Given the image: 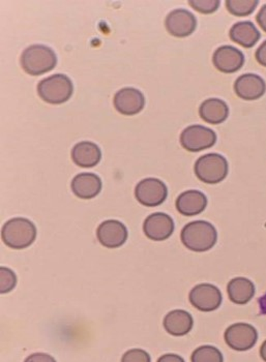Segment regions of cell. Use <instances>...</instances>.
Listing matches in <instances>:
<instances>
[{"label": "cell", "instance_id": "6da1fadb", "mask_svg": "<svg viewBox=\"0 0 266 362\" xmlns=\"http://www.w3.org/2000/svg\"><path fill=\"white\" fill-rule=\"evenodd\" d=\"M180 238L183 245L190 251L207 252L216 245L218 232L212 223L205 221H195L183 227Z\"/></svg>", "mask_w": 266, "mask_h": 362}, {"label": "cell", "instance_id": "7a4b0ae2", "mask_svg": "<svg viewBox=\"0 0 266 362\" xmlns=\"http://www.w3.org/2000/svg\"><path fill=\"white\" fill-rule=\"evenodd\" d=\"M1 238L11 249H26L35 243L37 238V228L35 223L28 218H12L2 227Z\"/></svg>", "mask_w": 266, "mask_h": 362}, {"label": "cell", "instance_id": "3957f363", "mask_svg": "<svg viewBox=\"0 0 266 362\" xmlns=\"http://www.w3.org/2000/svg\"><path fill=\"white\" fill-rule=\"evenodd\" d=\"M57 56L54 51L44 45H33L23 51L21 66L31 76H41L57 66Z\"/></svg>", "mask_w": 266, "mask_h": 362}, {"label": "cell", "instance_id": "277c9868", "mask_svg": "<svg viewBox=\"0 0 266 362\" xmlns=\"http://www.w3.org/2000/svg\"><path fill=\"white\" fill-rule=\"evenodd\" d=\"M74 85L68 76L55 74L37 84V93L42 100L52 105L64 104L73 95Z\"/></svg>", "mask_w": 266, "mask_h": 362}, {"label": "cell", "instance_id": "5b68a950", "mask_svg": "<svg viewBox=\"0 0 266 362\" xmlns=\"http://www.w3.org/2000/svg\"><path fill=\"white\" fill-rule=\"evenodd\" d=\"M194 170L199 180L209 185H216L227 177L228 162L221 154H205L197 160Z\"/></svg>", "mask_w": 266, "mask_h": 362}, {"label": "cell", "instance_id": "8992f818", "mask_svg": "<svg viewBox=\"0 0 266 362\" xmlns=\"http://www.w3.org/2000/svg\"><path fill=\"white\" fill-rule=\"evenodd\" d=\"M216 142V134L209 127L199 126L187 127L180 135V144L191 153H199L210 148Z\"/></svg>", "mask_w": 266, "mask_h": 362}, {"label": "cell", "instance_id": "52a82bcc", "mask_svg": "<svg viewBox=\"0 0 266 362\" xmlns=\"http://www.w3.org/2000/svg\"><path fill=\"white\" fill-rule=\"evenodd\" d=\"M167 196V185L158 178H145L136 185V199L144 206H158L166 201Z\"/></svg>", "mask_w": 266, "mask_h": 362}, {"label": "cell", "instance_id": "ba28073f", "mask_svg": "<svg viewBox=\"0 0 266 362\" xmlns=\"http://www.w3.org/2000/svg\"><path fill=\"white\" fill-rule=\"evenodd\" d=\"M226 344L233 350L243 352L250 350L258 341V332L248 323H236L226 329Z\"/></svg>", "mask_w": 266, "mask_h": 362}, {"label": "cell", "instance_id": "9c48e42d", "mask_svg": "<svg viewBox=\"0 0 266 362\" xmlns=\"http://www.w3.org/2000/svg\"><path fill=\"white\" fill-rule=\"evenodd\" d=\"M190 303L197 310L209 313L218 310L222 305L223 296L220 289L212 284H200L191 290Z\"/></svg>", "mask_w": 266, "mask_h": 362}, {"label": "cell", "instance_id": "30bf717a", "mask_svg": "<svg viewBox=\"0 0 266 362\" xmlns=\"http://www.w3.org/2000/svg\"><path fill=\"white\" fill-rule=\"evenodd\" d=\"M173 218L163 212H156L147 216L143 223V231L151 240L164 241L173 234Z\"/></svg>", "mask_w": 266, "mask_h": 362}, {"label": "cell", "instance_id": "8fae6325", "mask_svg": "<svg viewBox=\"0 0 266 362\" xmlns=\"http://www.w3.org/2000/svg\"><path fill=\"white\" fill-rule=\"evenodd\" d=\"M127 229L120 221H105L98 226L97 236L103 247L107 249H117L126 243Z\"/></svg>", "mask_w": 266, "mask_h": 362}, {"label": "cell", "instance_id": "7c38bea8", "mask_svg": "<svg viewBox=\"0 0 266 362\" xmlns=\"http://www.w3.org/2000/svg\"><path fill=\"white\" fill-rule=\"evenodd\" d=\"M167 31L176 37H185L191 35L197 28L195 16L187 10L178 8L167 16L165 21Z\"/></svg>", "mask_w": 266, "mask_h": 362}, {"label": "cell", "instance_id": "4fadbf2b", "mask_svg": "<svg viewBox=\"0 0 266 362\" xmlns=\"http://www.w3.org/2000/svg\"><path fill=\"white\" fill-rule=\"evenodd\" d=\"M212 62L216 70L222 73H236L243 68L245 64V56L238 48L232 46H222L214 51Z\"/></svg>", "mask_w": 266, "mask_h": 362}, {"label": "cell", "instance_id": "5bb4252c", "mask_svg": "<svg viewBox=\"0 0 266 362\" xmlns=\"http://www.w3.org/2000/svg\"><path fill=\"white\" fill-rule=\"evenodd\" d=\"M144 105L143 93L132 87L120 89L114 97V107L124 115H135L139 113L144 108Z\"/></svg>", "mask_w": 266, "mask_h": 362}, {"label": "cell", "instance_id": "9a60e30c", "mask_svg": "<svg viewBox=\"0 0 266 362\" xmlns=\"http://www.w3.org/2000/svg\"><path fill=\"white\" fill-rule=\"evenodd\" d=\"M234 91L243 100H258L265 95L266 83L265 79L256 74H245L236 79Z\"/></svg>", "mask_w": 266, "mask_h": 362}, {"label": "cell", "instance_id": "2e32d148", "mask_svg": "<svg viewBox=\"0 0 266 362\" xmlns=\"http://www.w3.org/2000/svg\"><path fill=\"white\" fill-rule=\"evenodd\" d=\"M71 187L76 197L89 200L97 197L102 191V180L97 174L80 173L74 177Z\"/></svg>", "mask_w": 266, "mask_h": 362}, {"label": "cell", "instance_id": "e0dca14e", "mask_svg": "<svg viewBox=\"0 0 266 362\" xmlns=\"http://www.w3.org/2000/svg\"><path fill=\"white\" fill-rule=\"evenodd\" d=\"M175 205L176 209L183 216H194L207 209V198L202 192L191 189L180 194Z\"/></svg>", "mask_w": 266, "mask_h": 362}, {"label": "cell", "instance_id": "ac0fdd59", "mask_svg": "<svg viewBox=\"0 0 266 362\" xmlns=\"http://www.w3.org/2000/svg\"><path fill=\"white\" fill-rule=\"evenodd\" d=\"M71 158L77 166L93 168L100 163L102 151L95 143L83 141L77 143L71 149Z\"/></svg>", "mask_w": 266, "mask_h": 362}, {"label": "cell", "instance_id": "d6986e66", "mask_svg": "<svg viewBox=\"0 0 266 362\" xmlns=\"http://www.w3.org/2000/svg\"><path fill=\"white\" fill-rule=\"evenodd\" d=\"M165 330L174 337H183L189 334L193 328V317L183 310H174L168 313L164 318Z\"/></svg>", "mask_w": 266, "mask_h": 362}, {"label": "cell", "instance_id": "ffe728a7", "mask_svg": "<svg viewBox=\"0 0 266 362\" xmlns=\"http://www.w3.org/2000/svg\"><path fill=\"white\" fill-rule=\"evenodd\" d=\"M199 115L210 124H220L229 116L227 104L220 98H209L201 104Z\"/></svg>", "mask_w": 266, "mask_h": 362}, {"label": "cell", "instance_id": "44dd1931", "mask_svg": "<svg viewBox=\"0 0 266 362\" xmlns=\"http://www.w3.org/2000/svg\"><path fill=\"white\" fill-rule=\"evenodd\" d=\"M255 285L247 278H236L231 279L227 286L228 296L236 305H247L254 297Z\"/></svg>", "mask_w": 266, "mask_h": 362}, {"label": "cell", "instance_id": "7402d4cb", "mask_svg": "<svg viewBox=\"0 0 266 362\" xmlns=\"http://www.w3.org/2000/svg\"><path fill=\"white\" fill-rule=\"evenodd\" d=\"M230 39L243 48H252L260 39L261 35L254 23L250 21L238 22L230 29Z\"/></svg>", "mask_w": 266, "mask_h": 362}, {"label": "cell", "instance_id": "603a6c76", "mask_svg": "<svg viewBox=\"0 0 266 362\" xmlns=\"http://www.w3.org/2000/svg\"><path fill=\"white\" fill-rule=\"evenodd\" d=\"M192 362H224L222 352L214 346H201L194 351Z\"/></svg>", "mask_w": 266, "mask_h": 362}, {"label": "cell", "instance_id": "cb8c5ba5", "mask_svg": "<svg viewBox=\"0 0 266 362\" xmlns=\"http://www.w3.org/2000/svg\"><path fill=\"white\" fill-rule=\"evenodd\" d=\"M258 6L257 0H228L226 1L227 10L232 15L245 17L251 15Z\"/></svg>", "mask_w": 266, "mask_h": 362}, {"label": "cell", "instance_id": "d4e9b609", "mask_svg": "<svg viewBox=\"0 0 266 362\" xmlns=\"http://www.w3.org/2000/svg\"><path fill=\"white\" fill-rule=\"evenodd\" d=\"M0 292L2 294L12 291L17 285V276L14 272L6 267L0 269Z\"/></svg>", "mask_w": 266, "mask_h": 362}, {"label": "cell", "instance_id": "484cf974", "mask_svg": "<svg viewBox=\"0 0 266 362\" xmlns=\"http://www.w3.org/2000/svg\"><path fill=\"white\" fill-rule=\"evenodd\" d=\"M190 6L201 14H212L218 10L221 2L219 0H191Z\"/></svg>", "mask_w": 266, "mask_h": 362}, {"label": "cell", "instance_id": "4316f807", "mask_svg": "<svg viewBox=\"0 0 266 362\" xmlns=\"http://www.w3.org/2000/svg\"><path fill=\"white\" fill-rule=\"evenodd\" d=\"M122 362H151V355L142 349H132L122 356Z\"/></svg>", "mask_w": 266, "mask_h": 362}, {"label": "cell", "instance_id": "83f0119b", "mask_svg": "<svg viewBox=\"0 0 266 362\" xmlns=\"http://www.w3.org/2000/svg\"><path fill=\"white\" fill-rule=\"evenodd\" d=\"M24 362H57V361L46 353H35L28 356Z\"/></svg>", "mask_w": 266, "mask_h": 362}, {"label": "cell", "instance_id": "f1b7e54d", "mask_svg": "<svg viewBox=\"0 0 266 362\" xmlns=\"http://www.w3.org/2000/svg\"><path fill=\"white\" fill-rule=\"evenodd\" d=\"M256 60L259 64L266 68V41L260 45L256 51Z\"/></svg>", "mask_w": 266, "mask_h": 362}, {"label": "cell", "instance_id": "f546056e", "mask_svg": "<svg viewBox=\"0 0 266 362\" xmlns=\"http://www.w3.org/2000/svg\"><path fill=\"white\" fill-rule=\"evenodd\" d=\"M256 20L257 22H258L259 26L266 33V4L259 11Z\"/></svg>", "mask_w": 266, "mask_h": 362}, {"label": "cell", "instance_id": "4dcf8cb0", "mask_svg": "<svg viewBox=\"0 0 266 362\" xmlns=\"http://www.w3.org/2000/svg\"><path fill=\"white\" fill-rule=\"evenodd\" d=\"M158 362H185L183 357L176 354H165L158 358Z\"/></svg>", "mask_w": 266, "mask_h": 362}, {"label": "cell", "instance_id": "1f68e13d", "mask_svg": "<svg viewBox=\"0 0 266 362\" xmlns=\"http://www.w3.org/2000/svg\"><path fill=\"white\" fill-rule=\"evenodd\" d=\"M259 307H260V312L262 315H266V293L263 296L259 298Z\"/></svg>", "mask_w": 266, "mask_h": 362}, {"label": "cell", "instance_id": "d6a6232c", "mask_svg": "<svg viewBox=\"0 0 266 362\" xmlns=\"http://www.w3.org/2000/svg\"><path fill=\"white\" fill-rule=\"evenodd\" d=\"M260 356L266 362V341L262 344L260 348Z\"/></svg>", "mask_w": 266, "mask_h": 362}]
</instances>
